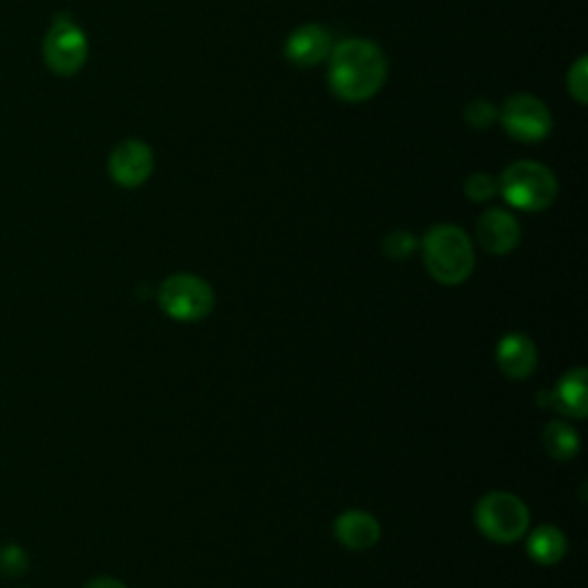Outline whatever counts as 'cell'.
<instances>
[{
	"label": "cell",
	"mask_w": 588,
	"mask_h": 588,
	"mask_svg": "<svg viewBox=\"0 0 588 588\" xmlns=\"http://www.w3.org/2000/svg\"><path fill=\"white\" fill-rule=\"evenodd\" d=\"M87 38L83 28L68 14H58L44 35L42 55L55 76H76L87 63Z\"/></svg>",
	"instance_id": "8992f818"
},
{
	"label": "cell",
	"mask_w": 588,
	"mask_h": 588,
	"mask_svg": "<svg viewBox=\"0 0 588 588\" xmlns=\"http://www.w3.org/2000/svg\"><path fill=\"white\" fill-rule=\"evenodd\" d=\"M586 368H572L559 380L554 391H549V408L572 419H586L588 398H586Z\"/></svg>",
	"instance_id": "4fadbf2b"
},
{
	"label": "cell",
	"mask_w": 588,
	"mask_h": 588,
	"mask_svg": "<svg viewBox=\"0 0 588 588\" xmlns=\"http://www.w3.org/2000/svg\"><path fill=\"white\" fill-rule=\"evenodd\" d=\"M499 194L519 212H543L559 194L556 175L540 162H515L499 177Z\"/></svg>",
	"instance_id": "3957f363"
},
{
	"label": "cell",
	"mask_w": 588,
	"mask_h": 588,
	"mask_svg": "<svg viewBox=\"0 0 588 588\" xmlns=\"http://www.w3.org/2000/svg\"><path fill=\"white\" fill-rule=\"evenodd\" d=\"M162 311L177 322L205 320L216 301V295L205 278L196 274H173L159 286Z\"/></svg>",
	"instance_id": "5b68a950"
},
{
	"label": "cell",
	"mask_w": 588,
	"mask_h": 588,
	"mask_svg": "<svg viewBox=\"0 0 588 588\" xmlns=\"http://www.w3.org/2000/svg\"><path fill=\"white\" fill-rule=\"evenodd\" d=\"M85 588H127V586L113 577H95L85 584Z\"/></svg>",
	"instance_id": "44dd1931"
},
{
	"label": "cell",
	"mask_w": 588,
	"mask_h": 588,
	"mask_svg": "<svg viewBox=\"0 0 588 588\" xmlns=\"http://www.w3.org/2000/svg\"><path fill=\"white\" fill-rule=\"evenodd\" d=\"M506 134L519 143H538L551 132V113L547 104L526 92L508 97L499 111Z\"/></svg>",
	"instance_id": "52a82bcc"
},
{
	"label": "cell",
	"mask_w": 588,
	"mask_h": 588,
	"mask_svg": "<svg viewBox=\"0 0 588 588\" xmlns=\"http://www.w3.org/2000/svg\"><path fill=\"white\" fill-rule=\"evenodd\" d=\"M476 529L492 543L510 545L529 532V508L510 492H489L474 508Z\"/></svg>",
	"instance_id": "277c9868"
},
{
	"label": "cell",
	"mask_w": 588,
	"mask_h": 588,
	"mask_svg": "<svg viewBox=\"0 0 588 588\" xmlns=\"http://www.w3.org/2000/svg\"><path fill=\"white\" fill-rule=\"evenodd\" d=\"M333 536L345 549L365 551L380 543L382 526L365 510H345L333 522Z\"/></svg>",
	"instance_id": "7c38bea8"
},
{
	"label": "cell",
	"mask_w": 588,
	"mask_h": 588,
	"mask_svg": "<svg viewBox=\"0 0 588 588\" xmlns=\"http://www.w3.org/2000/svg\"><path fill=\"white\" fill-rule=\"evenodd\" d=\"M389 74L382 49L370 40H343L329 53V87L338 100L361 104L375 97Z\"/></svg>",
	"instance_id": "6da1fadb"
},
{
	"label": "cell",
	"mask_w": 588,
	"mask_h": 588,
	"mask_svg": "<svg viewBox=\"0 0 588 588\" xmlns=\"http://www.w3.org/2000/svg\"><path fill=\"white\" fill-rule=\"evenodd\" d=\"M568 551V540L559 526L554 524H540L529 534L526 540V554L532 556V561L538 566H556L564 561Z\"/></svg>",
	"instance_id": "5bb4252c"
},
{
	"label": "cell",
	"mask_w": 588,
	"mask_h": 588,
	"mask_svg": "<svg viewBox=\"0 0 588 588\" xmlns=\"http://www.w3.org/2000/svg\"><path fill=\"white\" fill-rule=\"evenodd\" d=\"M333 49L329 30L318 25V23H303L297 30H292L288 42H286V58L288 63L308 70L320 65L322 60L329 58Z\"/></svg>",
	"instance_id": "30bf717a"
},
{
	"label": "cell",
	"mask_w": 588,
	"mask_h": 588,
	"mask_svg": "<svg viewBox=\"0 0 588 588\" xmlns=\"http://www.w3.org/2000/svg\"><path fill=\"white\" fill-rule=\"evenodd\" d=\"M416 237L408 230H393L384 237V254L391 256L393 260L410 258L416 251Z\"/></svg>",
	"instance_id": "d6986e66"
},
{
	"label": "cell",
	"mask_w": 588,
	"mask_h": 588,
	"mask_svg": "<svg viewBox=\"0 0 588 588\" xmlns=\"http://www.w3.org/2000/svg\"><path fill=\"white\" fill-rule=\"evenodd\" d=\"M522 237L519 221L506 209L492 207L476 221V239L492 256H508L517 249Z\"/></svg>",
	"instance_id": "9c48e42d"
},
{
	"label": "cell",
	"mask_w": 588,
	"mask_h": 588,
	"mask_svg": "<svg viewBox=\"0 0 588 588\" xmlns=\"http://www.w3.org/2000/svg\"><path fill=\"white\" fill-rule=\"evenodd\" d=\"M499 194V179L489 173H474L464 179V196L474 203H487Z\"/></svg>",
	"instance_id": "2e32d148"
},
{
	"label": "cell",
	"mask_w": 588,
	"mask_h": 588,
	"mask_svg": "<svg viewBox=\"0 0 588 588\" xmlns=\"http://www.w3.org/2000/svg\"><path fill=\"white\" fill-rule=\"evenodd\" d=\"M427 274L442 286H462L474 271L476 251L470 235L457 226H432L421 244Z\"/></svg>",
	"instance_id": "7a4b0ae2"
},
{
	"label": "cell",
	"mask_w": 588,
	"mask_h": 588,
	"mask_svg": "<svg viewBox=\"0 0 588 588\" xmlns=\"http://www.w3.org/2000/svg\"><path fill=\"white\" fill-rule=\"evenodd\" d=\"M154 171V154L147 143L138 138L122 141L109 157V175L122 189H136L149 179Z\"/></svg>",
	"instance_id": "ba28073f"
},
{
	"label": "cell",
	"mask_w": 588,
	"mask_h": 588,
	"mask_svg": "<svg viewBox=\"0 0 588 588\" xmlns=\"http://www.w3.org/2000/svg\"><path fill=\"white\" fill-rule=\"evenodd\" d=\"M568 92L579 102H588V60L581 55L568 72Z\"/></svg>",
	"instance_id": "ffe728a7"
},
{
	"label": "cell",
	"mask_w": 588,
	"mask_h": 588,
	"mask_svg": "<svg viewBox=\"0 0 588 588\" xmlns=\"http://www.w3.org/2000/svg\"><path fill=\"white\" fill-rule=\"evenodd\" d=\"M497 365L508 380H526L538 365V348L529 336L506 333L497 345Z\"/></svg>",
	"instance_id": "8fae6325"
},
{
	"label": "cell",
	"mask_w": 588,
	"mask_h": 588,
	"mask_svg": "<svg viewBox=\"0 0 588 588\" xmlns=\"http://www.w3.org/2000/svg\"><path fill=\"white\" fill-rule=\"evenodd\" d=\"M543 446L554 460H572L581 448V440L570 423L556 419L545 425Z\"/></svg>",
	"instance_id": "9a60e30c"
},
{
	"label": "cell",
	"mask_w": 588,
	"mask_h": 588,
	"mask_svg": "<svg viewBox=\"0 0 588 588\" xmlns=\"http://www.w3.org/2000/svg\"><path fill=\"white\" fill-rule=\"evenodd\" d=\"M464 120H467L470 127L474 130H489L494 122L499 120V111L492 102L481 97L467 104V109H464Z\"/></svg>",
	"instance_id": "ac0fdd59"
},
{
	"label": "cell",
	"mask_w": 588,
	"mask_h": 588,
	"mask_svg": "<svg viewBox=\"0 0 588 588\" xmlns=\"http://www.w3.org/2000/svg\"><path fill=\"white\" fill-rule=\"evenodd\" d=\"M28 568H30V559L19 545L0 547V577L17 579V577L25 575Z\"/></svg>",
	"instance_id": "e0dca14e"
}]
</instances>
